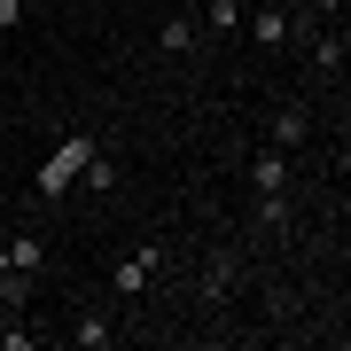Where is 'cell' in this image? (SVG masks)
I'll return each mask as SVG.
<instances>
[{
	"mask_svg": "<svg viewBox=\"0 0 351 351\" xmlns=\"http://www.w3.org/2000/svg\"><path fill=\"white\" fill-rule=\"evenodd\" d=\"M110 336H117V320H110V313H78V320H71V343H78V351H101Z\"/></svg>",
	"mask_w": 351,
	"mask_h": 351,
	"instance_id": "obj_9",
	"label": "cell"
},
{
	"mask_svg": "<svg viewBox=\"0 0 351 351\" xmlns=\"http://www.w3.org/2000/svg\"><path fill=\"white\" fill-rule=\"evenodd\" d=\"M242 24H250V39L265 55H281L289 39H297V16H289V8H258V16H242Z\"/></svg>",
	"mask_w": 351,
	"mask_h": 351,
	"instance_id": "obj_3",
	"label": "cell"
},
{
	"mask_svg": "<svg viewBox=\"0 0 351 351\" xmlns=\"http://www.w3.org/2000/svg\"><path fill=\"white\" fill-rule=\"evenodd\" d=\"M195 39H203V24H195V16H164L156 55H195Z\"/></svg>",
	"mask_w": 351,
	"mask_h": 351,
	"instance_id": "obj_6",
	"label": "cell"
},
{
	"mask_svg": "<svg viewBox=\"0 0 351 351\" xmlns=\"http://www.w3.org/2000/svg\"><path fill=\"white\" fill-rule=\"evenodd\" d=\"M0 297H8V304H24V297H32V274H16L8 258H0Z\"/></svg>",
	"mask_w": 351,
	"mask_h": 351,
	"instance_id": "obj_13",
	"label": "cell"
},
{
	"mask_svg": "<svg viewBox=\"0 0 351 351\" xmlns=\"http://www.w3.org/2000/svg\"><path fill=\"white\" fill-rule=\"evenodd\" d=\"M304 133H313V110H304V101H281L274 125H265V141H274V149H304Z\"/></svg>",
	"mask_w": 351,
	"mask_h": 351,
	"instance_id": "obj_4",
	"label": "cell"
},
{
	"mask_svg": "<svg viewBox=\"0 0 351 351\" xmlns=\"http://www.w3.org/2000/svg\"><path fill=\"white\" fill-rule=\"evenodd\" d=\"M234 265H242V258H211L203 281H195V297H203V304H226V297H234Z\"/></svg>",
	"mask_w": 351,
	"mask_h": 351,
	"instance_id": "obj_7",
	"label": "cell"
},
{
	"mask_svg": "<svg viewBox=\"0 0 351 351\" xmlns=\"http://www.w3.org/2000/svg\"><path fill=\"white\" fill-rule=\"evenodd\" d=\"M86 188L94 195H117V156L101 149V141H94V156H86Z\"/></svg>",
	"mask_w": 351,
	"mask_h": 351,
	"instance_id": "obj_12",
	"label": "cell"
},
{
	"mask_svg": "<svg viewBox=\"0 0 351 351\" xmlns=\"http://www.w3.org/2000/svg\"><path fill=\"white\" fill-rule=\"evenodd\" d=\"M8 24H24V0H0V32Z\"/></svg>",
	"mask_w": 351,
	"mask_h": 351,
	"instance_id": "obj_15",
	"label": "cell"
},
{
	"mask_svg": "<svg viewBox=\"0 0 351 351\" xmlns=\"http://www.w3.org/2000/svg\"><path fill=\"white\" fill-rule=\"evenodd\" d=\"M304 8H313L320 24H336V16H343V0H304Z\"/></svg>",
	"mask_w": 351,
	"mask_h": 351,
	"instance_id": "obj_14",
	"label": "cell"
},
{
	"mask_svg": "<svg viewBox=\"0 0 351 351\" xmlns=\"http://www.w3.org/2000/svg\"><path fill=\"white\" fill-rule=\"evenodd\" d=\"M86 156H94V141H86V133H71V141H63V149H55L47 164H39V195H63V188H71V180H78V172H86Z\"/></svg>",
	"mask_w": 351,
	"mask_h": 351,
	"instance_id": "obj_1",
	"label": "cell"
},
{
	"mask_svg": "<svg viewBox=\"0 0 351 351\" xmlns=\"http://www.w3.org/2000/svg\"><path fill=\"white\" fill-rule=\"evenodd\" d=\"M156 274H164V250H156V242H141V250H125V258L110 265V289H117V297H141Z\"/></svg>",
	"mask_w": 351,
	"mask_h": 351,
	"instance_id": "obj_2",
	"label": "cell"
},
{
	"mask_svg": "<svg viewBox=\"0 0 351 351\" xmlns=\"http://www.w3.org/2000/svg\"><path fill=\"white\" fill-rule=\"evenodd\" d=\"M250 180H258V195H289V149L265 141V149L250 156Z\"/></svg>",
	"mask_w": 351,
	"mask_h": 351,
	"instance_id": "obj_5",
	"label": "cell"
},
{
	"mask_svg": "<svg viewBox=\"0 0 351 351\" xmlns=\"http://www.w3.org/2000/svg\"><path fill=\"white\" fill-rule=\"evenodd\" d=\"M242 16H250V8H242V0H211V8L195 16V24H203V32L219 39V32H242Z\"/></svg>",
	"mask_w": 351,
	"mask_h": 351,
	"instance_id": "obj_11",
	"label": "cell"
},
{
	"mask_svg": "<svg viewBox=\"0 0 351 351\" xmlns=\"http://www.w3.org/2000/svg\"><path fill=\"white\" fill-rule=\"evenodd\" d=\"M313 71H320V78H328V71H343V16L313 32Z\"/></svg>",
	"mask_w": 351,
	"mask_h": 351,
	"instance_id": "obj_8",
	"label": "cell"
},
{
	"mask_svg": "<svg viewBox=\"0 0 351 351\" xmlns=\"http://www.w3.org/2000/svg\"><path fill=\"white\" fill-rule=\"evenodd\" d=\"M0 258H8L16 274H32V281H39V265H47V242H39V234H16V242H8Z\"/></svg>",
	"mask_w": 351,
	"mask_h": 351,
	"instance_id": "obj_10",
	"label": "cell"
}]
</instances>
